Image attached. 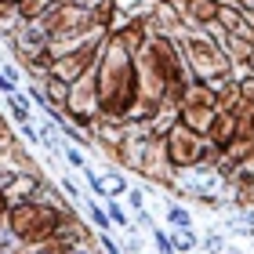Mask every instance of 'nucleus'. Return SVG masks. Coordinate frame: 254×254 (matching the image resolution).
I'll return each instance as SVG.
<instances>
[{"instance_id":"1","label":"nucleus","mask_w":254,"mask_h":254,"mask_svg":"<svg viewBox=\"0 0 254 254\" xmlns=\"http://www.w3.org/2000/svg\"><path fill=\"white\" fill-rule=\"evenodd\" d=\"M95 87H98V113L113 120H124L134 113L138 102V65L134 55L120 44L117 33H106L95 62Z\"/></svg>"},{"instance_id":"2","label":"nucleus","mask_w":254,"mask_h":254,"mask_svg":"<svg viewBox=\"0 0 254 254\" xmlns=\"http://www.w3.org/2000/svg\"><path fill=\"white\" fill-rule=\"evenodd\" d=\"M62 218H65V207H55L48 200H15L4 214V225L11 229V236L22 240V251L44 244L48 236H55L62 229Z\"/></svg>"},{"instance_id":"3","label":"nucleus","mask_w":254,"mask_h":254,"mask_svg":"<svg viewBox=\"0 0 254 254\" xmlns=\"http://www.w3.org/2000/svg\"><path fill=\"white\" fill-rule=\"evenodd\" d=\"M182 59H186L196 80H207L214 87L229 76V65H233L225 59L222 44L214 37H200V33H182Z\"/></svg>"},{"instance_id":"4","label":"nucleus","mask_w":254,"mask_h":254,"mask_svg":"<svg viewBox=\"0 0 254 254\" xmlns=\"http://www.w3.org/2000/svg\"><path fill=\"white\" fill-rule=\"evenodd\" d=\"M160 138H164V156L171 167L178 171H189V167H200L203 156H207V138L200 131H192V127H186L178 117L171 127H164L160 131Z\"/></svg>"},{"instance_id":"5","label":"nucleus","mask_w":254,"mask_h":254,"mask_svg":"<svg viewBox=\"0 0 254 254\" xmlns=\"http://www.w3.org/2000/svg\"><path fill=\"white\" fill-rule=\"evenodd\" d=\"M102 40H106V37L87 40V44H76V48H69V51H59V55L51 59V65H48V76L62 80V84H73V80L87 76V73H95V62H98Z\"/></svg>"},{"instance_id":"6","label":"nucleus","mask_w":254,"mask_h":254,"mask_svg":"<svg viewBox=\"0 0 254 254\" xmlns=\"http://www.w3.org/2000/svg\"><path fill=\"white\" fill-rule=\"evenodd\" d=\"M65 117H73L76 124H91L98 117V87H95V73L80 76L69 84L65 91V106H62Z\"/></svg>"},{"instance_id":"7","label":"nucleus","mask_w":254,"mask_h":254,"mask_svg":"<svg viewBox=\"0 0 254 254\" xmlns=\"http://www.w3.org/2000/svg\"><path fill=\"white\" fill-rule=\"evenodd\" d=\"M207 29H218V26H207ZM214 40L222 44L225 59L233 62V65H244V62H247V55H251V48H254V33H251L247 26H240L236 33H222V29H218V37H214Z\"/></svg>"},{"instance_id":"8","label":"nucleus","mask_w":254,"mask_h":254,"mask_svg":"<svg viewBox=\"0 0 254 254\" xmlns=\"http://www.w3.org/2000/svg\"><path fill=\"white\" fill-rule=\"evenodd\" d=\"M218 0H182L178 4V15L186 18V22H192V26H214L218 22Z\"/></svg>"},{"instance_id":"9","label":"nucleus","mask_w":254,"mask_h":254,"mask_svg":"<svg viewBox=\"0 0 254 254\" xmlns=\"http://www.w3.org/2000/svg\"><path fill=\"white\" fill-rule=\"evenodd\" d=\"M113 33L120 37V44H124V48L131 51V55H142L145 40L153 37V29H149V22H145V18H131V22H124V26H117Z\"/></svg>"},{"instance_id":"10","label":"nucleus","mask_w":254,"mask_h":254,"mask_svg":"<svg viewBox=\"0 0 254 254\" xmlns=\"http://www.w3.org/2000/svg\"><path fill=\"white\" fill-rule=\"evenodd\" d=\"M203 138H207V145L225 149V145L236 138V117H233V113H222V109H218V117L211 120V127H207Z\"/></svg>"},{"instance_id":"11","label":"nucleus","mask_w":254,"mask_h":254,"mask_svg":"<svg viewBox=\"0 0 254 254\" xmlns=\"http://www.w3.org/2000/svg\"><path fill=\"white\" fill-rule=\"evenodd\" d=\"M175 117L186 124V127H192V131H200V134H207V127H211V120L218 117V106H178V113Z\"/></svg>"},{"instance_id":"12","label":"nucleus","mask_w":254,"mask_h":254,"mask_svg":"<svg viewBox=\"0 0 254 254\" xmlns=\"http://www.w3.org/2000/svg\"><path fill=\"white\" fill-rule=\"evenodd\" d=\"M222 33H236L244 26V7H233V4H222L218 7V22H214Z\"/></svg>"},{"instance_id":"13","label":"nucleus","mask_w":254,"mask_h":254,"mask_svg":"<svg viewBox=\"0 0 254 254\" xmlns=\"http://www.w3.org/2000/svg\"><path fill=\"white\" fill-rule=\"evenodd\" d=\"M51 4H55V0H22V4H18V18L22 22H37Z\"/></svg>"},{"instance_id":"14","label":"nucleus","mask_w":254,"mask_h":254,"mask_svg":"<svg viewBox=\"0 0 254 254\" xmlns=\"http://www.w3.org/2000/svg\"><path fill=\"white\" fill-rule=\"evenodd\" d=\"M236 84H240V95H244L247 102H254V73H247L244 80H236Z\"/></svg>"},{"instance_id":"15","label":"nucleus","mask_w":254,"mask_h":254,"mask_svg":"<svg viewBox=\"0 0 254 254\" xmlns=\"http://www.w3.org/2000/svg\"><path fill=\"white\" fill-rule=\"evenodd\" d=\"M7 207H11V196H7V189H4V186H0V222H4Z\"/></svg>"},{"instance_id":"16","label":"nucleus","mask_w":254,"mask_h":254,"mask_svg":"<svg viewBox=\"0 0 254 254\" xmlns=\"http://www.w3.org/2000/svg\"><path fill=\"white\" fill-rule=\"evenodd\" d=\"M218 4H233V7H247L251 0H218Z\"/></svg>"},{"instance_id":"17","label":"nucleus","mask_w":254,"mask_h":254,"mask_svg":"<svg viewBox=\"0 0 254 254\" xmlns=\"http://www.w3.org/2000/svg\"><path fill=\"white\" fill-rule=\"evenodd\" d=\"M244 65H247V73H254V48H251V55H247V62H244Z\"/></svg>"},{"instance_id":"18","label":"nucleus","mask_w":254,"mask_h":254,"mask_svg":"<svg viewBox=\"0 0 254 254\" xmlns=\"http://www.w3.org/2000/svg\"><path fill=\"white\" fill-rule=\"evenodd\" d=\"M0 4H15V7H18V4H22V0H0Z\"/></svg>"}]
</instances>
